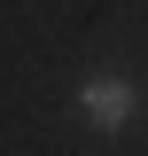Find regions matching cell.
Listing matches in <instances>:
<instances>
[{
	"mask_svg": "<svg viewBox=\"0 0 148 156\" xmlns=\"http://www.w3.org/2000/svg\"><path fill=\"white\" fill-rule=\"evenodd\" d=\"M78 109H86V125L93 133H125L132 125V109H140V94H132V78H86V86H78Z\"/></svg>",
	"mask_w": 148,
	"mask_h": 156,
	"instance_id": "cell-1",
	"label": "cell"
}]
</instances>
